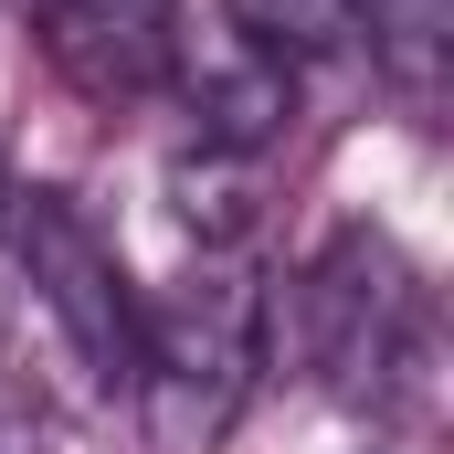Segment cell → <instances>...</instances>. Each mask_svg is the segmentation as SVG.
<instances>
[{"instance_id": "obj_1", "label": "cell", "mask_w": 454, "mask_h": 454, "mask_svg": "<svg viewBox=\"0 0 454 454\" xmlns=\"http://www.w3.org/2000/svg\"><path fill=\"white\" fill-rule=\"evenodd\" d=\"M264 307L275 296L232 254H212L159 307H137V412H148V444L159 454H212L232 434V412L254 402V370L275 359Z\"/></svg>"}, {"instance_id": "obj_2", "label": "cell", "mask_w": 454, "mask_h": 454, "mask_svg": "<svg viewBox=\"0 0 454 454\" xmlns=\"http://www.w3.org/2000/svg\"><path fill=\"white\" fill-rule=\"evenodd\" d=\"M264 339H286L296 370H317L339 402H391L423 370V286L380 232L348 223L286 286V307H264Z\"/></svg>"}, {"instance_id": "obj_3", "label": "cell", "mask_w": 454, "mask_h": 454, "mask_svg": "<svg viewBox=\"0 0 454 454\" xmlns=\"http://www.w3.org/2000/svg\"><path fill=\"white\" fill-rule=\"evenodd\" d=\"M11 243H21V286L53 317L64 359L96 391H137V286L116 275V254L85 232V212L64 191H11Z\"/></svg>"}, {"instance_id": "obj_4", "label": "cell", "mask_w": 454, "mask_h": 454, "mask_svg": "<svg viewBox=\"0 0 454 454\" xmlns=\"http://www.w3.org/2000/svg\"><path fill=\"white\" fill-rule=\"evenodd\" d=\"M43 64L96 96V106H137L180 74V32L169 0H43Z\"/></svg>"}, {"instance_id": "obj_5", "label": "cell", "mask_w": 454, "mask_h": 454, "mask_svg": "<svg viewBox=\"0 0 454 454\" xmlns=\"http://www.w3.org/2000/svg\"><path fill=\"white\" fill-rule=\"evenodd\" d=\"M191 96V148H223V159H275L286 116H296V64L254 53V43H223L201 53L191 74H169Z\"/></svg>"}, {"instance_id": "obj_6", "label": "cell", "mask_w": 454, "mask_h": 454, "mask_svg": "<svg viewBox=\"0 0 454 454\" xmlns=\"http://www.w3.org/2000/svg\"><path fill=\"white\" fill-rule=\"evenodd\" d=\"M254 201H264V159H223V148L169 159V212L201 232V254H232L254 232Z\"/></svg>"}, {"instance_id": "obj_7", "label": "cell", "mask_w": 454, "mask_h": 454, "mask_svg": "<svg viewBox=\"0 0 454 454\" xmlns=\"http://www.w3.org/2000/svg\"><path fill=\"white\" fill-rule=\"evenodd\" d=\"M232 43L275 53V64H317V53H348L359 43V0H223Z\"/></svg>"}, {"instance_id": "obj_8", "label": "cell", "mask_w": 454, "mask_h": 454, "mask_svg": "<svg viewBox=\"0 0 454 454\" xmlns=\"http://www.w3.org/2000/svg\"><path fill=\"white\" fill-rule=\"evenodd\" d=\"M0 454H43V402L11 359H0Z\"/></svg>"}, {"instance_id": "obj_9", "label": "cell", "mask_w": 454, "mask_h": 454, "mask_svg": "<svg viewBox=\"0 0 454 454\" xmlns=\"http://www.w3.org/2000/svg\"><path fill=\"white\" fill-rule=\"evenodd\" d=\"M0 232H11V169H0Z\"/></svg>"}]
</instances>
